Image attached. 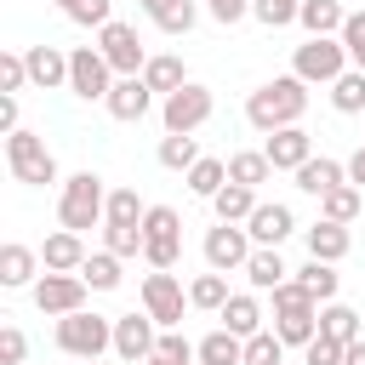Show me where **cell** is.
<instances>
[{
    "label": "cell",
    "mask_w": 365,
    "mask_h": 365,
    "mask_svg": "<svg viewBox=\"0 0 365 365\" xmlns=\"http://www.w3.org/2000/svg\"><path fill=\"white\" fill-rule=\"evenodd\" d=\"M228 302V274H200L188 285V308H205V314H222Z\"/></svg>",
    "instance_id": "35"
},
{
    "label": "cell",
    "mask_w": 365,
    "mask_h": 365,
    "mask_svg": "<svg viewBox=\"0 0 365 365\" xmlns=\"http://www.w3.org/2000/svg\"><path fill=\"white\" fill-rule=\"evenodd\" d=\"M342 365H365V336H359V342H348V354H342Z\"/></svg>",
    "instance_id": "52"
},
{
    "label": "cell",
    "mask_w": 365,
    "mask_h": 365,
    "mask_svg": "<svg viewBox=\"0 0 365 365\" xmlns=\"http://www.w3.org/2000/svg\"><path fill=\"white\" fill-rule=\"evenodd\" d=\"M245 279H251L257 291H279V285L291 279V268L279 262V251H251V262H245Z\"/></svg>",
    "instance_id": "32"
},
{
    "label": "cell",
    "mask_w": 365,
    "mask_h": 365,
    "mask_svg": "<svg viewBox=\"0 0 365 365\" xmlns=\"http://www.w3.org/2000/svg\"><path fill=\"white\" fill-rule=\"evenodd\" d=\"M302 108H308V86H302L297 74H279V80H268V86H257V91L245 97V120H251L262 137L297 125Z\"/></svg>",
    "instance_id": "1"
},
{
    "label": "cell",
    "mask_w": 365,
    "mask_h": 365,
    "mask_svg": "<svg viewBox=\"0 0 365 365\" xmlns=\"http://www.w3.org/2000/svg\"><path fill=\"white\" fill-rule=\"evenodd\" d=\"M154 348H160V325L148 319V314H120L114 319V354L120 359H154Z\"/></svg>",
    "instance_id": "14"
},
{
    "label": "cell",
    "mask_w": 365,
    "mask_h": 365,
    "mask_svg": "<svg viewBox=\"0 0 365 365\" xmlns=\"http://www.w3.org/2000/svg\"><path fill=\"white\" fill-rule=\"evenodd\" d=\"M68 91L86 97V103H108L114 68H108V57H103L97 46H74V51H68Z\"/></svg>",
    "instance_id": "9"
},
{
    "label": "cell",
    "mask_w": 365,
    "mask_h": 365,
    "mask_svg": "<svg viewBox=\"0 0 365 365\" xmlns=\"http://www.w3.org/2000/svg\"><path fill=\"white\" fill-rule=\"evenodd\" d=\"M319 336H331V342H359V314L348 308V302H325L319 308Z\"/></svg>",
    "instance_id": "27"
},
{
    "label": "cell",
    "mask_w": 365,
    "mask_h": 365,
    "mask_svg": "<svg viewBox=\"0 0 365 365\" xmlns=\"http://www.w3.org/2000/svg\"><path fill=\"white\" fill-rule=\"evenodd\" d=\"M80 279H86L91 291H114V285H120V257H114V251H91L86 268H80Z\"/></svg>",
    "instance_id": "36"
},
{
    "label": "cell",
    "mask_w": 365,
    "mask_h": 365,
    "mask_svg": "<svg viewBox=\"0 0 365 365\" xmlns=\"http://www.w3.org/2000/svg\"><path fill=\"white\" fill-rule=\"evenodd\" d=\"M6 165H11V177H17V182H29V188L57 182V160H51L46 137H40V131H29V125H17V131L6 137Z\"/></svg>",
    "instance_id": "5"
},
{
    "label": "cell",
    "mask_w": 365,
    "mask_h": 365,
    "mask_svg": "<svg viewBox=\"0 0 365 365\" xmlns=\"http://www.w3.org/2000/svg\"><path fill=\"white\" fill-rule=\"evenodd\" d=\"M40 268H46V262H40V251H29V245H17V240H11V245H0V285H6V291L34 285V279H40Z\"/></svg>",
    "instance_id": "21"
},
{
    "label": "cell",
    "mask_w": 365,
    "mask_h": 365,
    "mask_svg": "<svg viewBox=\"0 0 365 365\" xmlns=\"http://www.w3.org/2000/svg\"><path fill=\"white\" fill-rule=\"evenodd\" d=\"M291 74H297L302 86H336V80L348 74V46H342V34H308V40L297 46V57H291Z\"/></svg>",
    "instance_id": "4"
},
{
    "label": "cell",
    "mask_w": 365,
    "mask_h": 365,
    "mask_svg": "<svg viewBox=\"0 0 365 365\" xmlns=\"http://www.w3.org/2000/svg\"><path fill=\"white\" fill-rule=\"evenodd\" d=\"M297 23H302L308 34H342V23H348V11H342L336 0H302V11H297Z\"/></svg>",
    "instance_id": "28"
},
{
    "label": "cell",
    "mask_w": 365,
    "mask_h": 365,
    "mask_svg": "<svg viewBox=\"0 0 365 365\" xmlns=\"http://www.w3.org/2000/svg\"><path fill=\"white\" fill-rule=\"evenodd\" d=\"M182 279L177 274H165V268H154L148 279H143V314L160 325V331H177L182 325Z\"/></svg>",
    "instance_id": "11"
},
{
    "label": "cell",
    "mask_w": 365,
    "mask_h": 365,
    "mask_svg": "<svg viewBox=\"0 0 365 365\" xmlns=\"http://www.w3.org/2000/svg\"><path fill=\"white\" fill-rule=\"evenodd\" d=\"M103 251H114V257H137V251H143V228H103Z\"/></svg>",
    "instance_id": "46"
},
{
    "label": "cell",
    "mask_w": 365,
    "mask_h": 365,
    "mask_svg": "<svg viewBox=\"0 0 365 365\" xmlns=\"http://www.w3.org/2000/svg\"><path fill=\"white\" fill-rule=\"evenodd\" d=\"M262 154H268L274 171H291V177H297V171L314 160V137H308L302 125H285V131H274V137L262 143Z\"/></svg>",
    "instance_id": "15"
},
{
    "label": "cell",
    "mask_w": 365,
    "mask_h": 365,
    "mask_svg": "<svg viewBox=\"0 0 365 365\" xmlns=\"http://www.w3.org/2000/svg\"><path fill=\"white\" fill-rule=\"evenodd\" d=\"M319 217H325V222H354V217H359V188H354V182L331 188V194L319 200Z\"/></svg>",
    "instance_id": "38"
},
{
    "label": "cell",
    "mask_w": 365,
    "mask_h": 365,
    "mask_svg": "<svg viewBox=\"0 0 365 365\" xmlns=\"http://www.w3.org/2000/svg\"><path fill=\"white\" fill-rule=\"evenodd\" d=\"M143 11H148L165 34H188V29H194V17H200V11H194V0H143Z\"/></svg>",
    "instance_id": "29"
},
{
    "label": "cell",
    "mask_w": 365,
    "mask_h": 365,
    "mask_svg": "<svg viewBox=\"0 0 365 365\" xmlns=\"http://www.w3.org/2000/svg\"><path fill=\"white\" fill-rule=\"evenodd\" d=\"M348 245H354L348 222H325V217H319V222L308 228V257H314V262H342Z\"/></svg>",
    "instance_id": "22"
},
{
    "label": "cell",
    "mask_w": 365,
    "mask_h": 365,
    "mask_svg": "<svg viewBox=\"0 0 365 365\" xmlns=\"http://www.w3.org/2000/svg\"><path fill=\"white\" fill-rule=\"evenodd\" d=\"M240 365H285V342L274 331H257V336H245V359Z\"/></svg>",
    "instance_id": "40"
},
{
    "label": "cell",
    "mask_w": 365,
    "mask_h": 365,
    "mask_svg": "<svg viewBox=\"0 0 365 365\" xmlns=\"http://www.w3.org/2000/svg\"><path fill=\"white\" fill-rule=\"evenodd\" d=\"M143 365H171V359H160V354H154V359H143Z\"/></svg>",
    "instance_id": "53"
},
{
    "label": "cell",
    "mask_w": 365,
    "mask_h": 365,
    "mask_svg": "<svg viewBox=\"0 0 365 365\" xmlns=\"http://www.w3.org/2000/svg\"><path fill=\"white\" fill-rule=\"evenodd\" d=\"M160 359H171V365H188V359H200V348L182 336V331H160V348H154Z\"/></svg>",
    "instance_id": "45"
},
{
    "label": "cell",
    "mask_w": 365,
    "mask_h": 365,
    "mask_svg": "<svg viewBox=\"0 0 365 365\" xmlns=\"http://www.w3.org/2000/svg\"><path fill=\"white\" fill-rule=\"evenodd\" d=\"M211 108H217V97L200 86V80H188L182 91H171L165 103H160V120H165V137H194L205 120H211Z\"/></svg>",
    "instance_id": "8"
},
{
    "label": "cell",
    "mask_w": 365,
    "mask_h": 365,
    "mask_svg": "<svg viewBox=\"0 0 365 365\" xmlns=\"http://www.w3.org/2000/svg\"><path fill=\"white\" fill-rule=\"evenodd\" d=\"M342 182H348V165H342V160H331V154H314V160L297 171V188H302V194H314V200H325V194H331V188H342Z\"/></svg>",
    "instance_id": "20"
},
{
    "label": "cell",
    "mask_w": 365,
    "mask_h": 365,
    "mask_svg": "<svg viewBox=\"0 0 365 365\" xmlns=\"http://www.w3.org/2000/svg\"><path fill=\"white\" fill-rule=\"evenodd\" d=\"M0 131H6V137L17 131V97H0Z\"/></svg>",
    "instance_id": "50"
},
{
    "label": "cell",
    "mask_w": 365,
    "mask_h": 365,
    "mask_svg": "<svg viewBox=\"0 0 365 365\" xmlns=\"http://www.w3.org/2000/svg\"><path fill=\"white\" fill-rule=\"evenodd\" d=\"M342 46H348V63L365 74V11H348V23H342Z\"/></svg>",
    "instance_id": "43"
},
{
    "label": "cell",
    "mask_w": 365,
    "mask_h": 365,
    "mask_svg": "<svg viewBox=\"0 0 365 365\" xmlns=\"http://www.w3.org/2000/svg\"><path fill=\"white\" fill-rule=\"evenodd\" d=\"M143 80H148V91H160V97H171V91H182V86H188V74H182V57H171V51L148 57Z\"/></svg>",
    "instance_id": "25"
},
{
    "label": "cell",
    "mask_w": 365,
    "mask_h": 365,
    "mask_svg": "<svg viewBox=\"0 0 365 365\" xmlns=\"http://www.w3.org/2000/svg\"><path fill=\"white\" fill-rule=\"evenodd\" d=\"M160 165L165 171H194L200 165V143L194 137H160Z\"/></svg>",
    "instance_id": "37"
},
{
    "label": "cell",
    "mask_w": 365,
    "mask_h": 365,
    "mask_svg": "<svg viewBox=\"0 0 365 365\" xmlns=\"http://www.w3.org/2000/svg\"><path fill=\"white\" fill-rule=\"evenodd\" d=\"M143 217H148V205L137 200V188H114V194H108L103 228H143Z\"/></svg>",
    "instance_id": "31"
},
{
    "label": "cell",
    "mask_w": 365,
    "mask_h": 365,
    "mask_svg": "<svg viewBox=\"0 0 365 365\" xmlns=\"http://www.w3.org/2000/svg\"><path fill=\"white\" fill-rule=\"evenodd\" d=\"M217 319H222V331H234L240 342L262 331V308H257V297H251V291H234V297L222 302V314H217Z\"/></svg>",
    "instance_id": "23"
},
{
    "label": "cell",
    "mask_w": 365,
    "mask_h": 365,
    "mask_svg": "<svg viewBox=\"0 0 365 365\" xmlns=\"http://www.w3.org/2000/svg\"><path fill=\"white\" fill-rule=\"evenodd\" d=\"M297 11H302V0H251V17L262 29H285V23H297Z\"/></svg>",
    "instance_id": "42"
},
{
    "label": "cell",
    "mask_w": 365,
    "mask_h": 365,
    "mask_svg": "<svg viewBox=\"0 0 365 365\" xmlns=\"http://www.w3.org/2000/svg\"><path fill=\"white\" fill-rule=\"evenodd\" d=\"M103 108H108L114 120H125V125H131V120H143V114L154 108V91H148V80H143V74H131V80H114V91H108V103H103Z\"/></svg>",
    "instance_id": "18"
},
{
    "label": "cell",
    "mask_w": 365,
    "mask_h": 365,
    "mask_svg": "<svg viewBox=\"0 0 365 365\" xmlns=\"http://www.w3.org/2000/svg\"><path fill=\"white\" fill-rule=\"evenodd\" d=\"M302 354H308L302 365H342V354H348V348H342V342H331V336H314Z\"/></svg>",
    "instance_id": "48"
},
{
    "label": "cell",
    "mask_w": 365,
    "mask_h": 365,
    "mask_svg": "<svg viewBox=\"0 0 365 365\" xmlns=\"http://www.w3.org/2000/svg\"><path fill=\"white\" fill-rule=\"evenodd\" d=\"M57 348H63L68 359H103V354L114 348V319L80 308V314L57 319Z\"/></svg>",
    "instance_id": "6"
},
{
    "label": "cell",
    "mask_w": 365,
    "mask_h": 365,
    "mask_svg": "<svg viewBox=\"0 0 365 365\" xmlns=\"http://www.w3.org/2000/svg\"><path fill=\"white\" fill-rule=\"evenodd\" d=\"M245 359V342L234 336V331H211V336H200V365H240Z\"/></svg>",
    "instance_id": "33"
},
{
    "label": "cell",
    "mask_w": 365,
    "mask_h": 365,
    "mask_svg": "<svg viewBox=\"0 0 365 365\" xmlns=\"http://www.w3.org/2000/svg\"><path fill=\"white\" fill-rule=\"evenodd\" d=\"M211 205H217V222H251V211H257L262 200H257V188H240V182H228V188H222Z\"/></svg>",
    "instance_id": "30"
},
{
    "label": "cell",
    "mask_w": 365,
    "mask_h": 365,
    "mask_svg": "<svg viewBox=\"0 0 365 365\" xmlns=\"http://www.w3.org/2000/svg\"><path fill=\"white\" fill-rule=\"evenodd\" d=\"M97 51L108 57V68L120 74V80H131V74H143L148 68V51H143V40H137V29L131 23H108V29H97Z\"/></svg>",
    "instance_id": "10"
},
{
    "label": "cell",
    "mask_w": 365,
    "mask_h": 365,
    "mask_svg": "<svg viewBox=\"0 0 365 365\" xmlns=\"http://www.w3.org/2000/svg\"><path fill=\"white\" fill-rule=\"evenodd\" d=\"M251 234L240 228V222H217V228H205V262H211V274H234V268H245L251 262Z\"/></svg>",
    "instance_id": "12"
},
{
    "label": "cell",
    "mask_w": 365,
    "mask_h": 365,
    "mask_svg": "<svg viewBox=\"0 0 365 365\" xmlns=\"http://www.w3.org/2000/svg\"><path fill=\"white\" fill-rule=\"evenodd\" d=\"M57 217H63V228H74V234L97 228V222L108 217V188H103V177H97V171H74V177H63Z\"/></svg>",
    "instance_id": "3"
},
{
    "label": "cell",
    "mask_w": 365,
    "mask_h": 365,
    "mask_svg": "<svg viewBox=\"0 0 365 365\" xmlns=\"http://www.w3.org/2000/svg\"><path fill=\"white\" fill-rule=\"evenodd\" d=\"M331 103H336V114H359V108H365V74L348 68V74L331 86Z\"/></svg>",
    "instance_id": "39"
},
{
    "label": "cell",
    "mask_w": 365,
    "mask_h": 365,
    "mask_svg": "<svg viewBox=\"0 0 365 365\" xmlns=\"http://www.w3.org/2000/svg\"><path fill=\"white\" fill-rule=\"evenodd\" d=\"M80 365H103V359H80Z\"/></svg>",
    "instance_id": "54"
},
{
    "label": "cell",
    "mask_w": 365,
    "mask_h": 365,
    "mask_svg": "<svg viewBox=\"0 0 365 365\" xmlns=\"http://www.w3.org/2000/svg\"><path fill=\"white\" fill-rule=\"evenodd\" d=\"M177 257H182V217L171 205H148V217H143V262L171 274Z\"/></svg>",
    "instance_id": "7"
},
{
    "label": "cell",
    "mask_w": 365,
    "mask_h": 365,
    "mask_svg": "<svg viewBox=\"0 0 365 365\" xmlns=\"http://www.w3.org/2000/svg\"><path fill=\"white\" fill-rule=\"evenodd\" d=\"M291 228H297V217H291V205H279V200H274V205L262 200V205L251 211V222H245V234H251L257 251H279V240H291Z\"/></svg>",
    "instance_id": "16"
},
{
    "label": "cell",
    "mask_w": 365,
    "mask_h": 365,
    "mask_svg": "<svg viewBox=\"0 0 365 365\" xmlns=\"http://www.w3.org/2000/svg\"><path fill=\"white\" fill-rule=\"evenodd\" d=\"M29 359V336L17 325H0V365H23Z\"/></svg>",
    "instance_id": "47"
},
{
    "label": "cell",
    "mask_w": 365,
    "mask_h": 365,
    "mask_svg": "<svg viewBox=\"0 0 365 365\" xmlns=\"http://www.w3.org/2000/svg\"><path fill=\"white\" fill-rule=\"evenodd\" d=\"M23 63H29V80H34L40 91L68 86V51H57V46H29V51H23Z\"/></svg>",
    "instance_id": "19"
},
{
    "label": "cell",
    "mask_w": 365,
    "mask_h": 365,
    "mask_svg": "<svg viewBox=\"0 0 365 365\" xmlns=\"http://www.w3.org/2000/svg\"><path fill=\"white\" fill-rule=\"evenodd\" d=\"M291 274H297V285H302L319 308H325V302H336V285H342V279H336V262H314V257H308V262H302V268H291Z\"/></svg>",
    "instance_id": "24"
},
{
    "label": "cell",
    "mask_w": 365,
    "mask_h": 365,
    "mask_svg": "<svg viewBox=\"0 0 365 365\" xmlns=\"http://www.w3.org/2000/svg\"><path fill=\"white\" fill-rule=\"evenodd\" d=\"M188 188H194L200 200H217V194L228 188V160H211V154H200V165L188 171Z\"/></svg>",
    "instance_id": "34"
},
{
    "label": "cell",
    "mask_w": 365,
    "mask_h": 365,
    "mask_svg": "<svg viewBox=\"0 0 365 365\" xmlns=\"http://www.w3.org/2000/svg\"><path fill=\"white\" fill-rule=\"evenodd\" d=\"M205 11L228 29V23H240V17H251V0H205Z\"/></svg>",
    "instance_id": "49"
},
{
    "label": "cell",
    "mask_w": 365,
    "mask_h": 365,
    "mask_svg": "<svg viewBox=\"0 0 365 365\" xmlns=\"http://www.w3.org/2000/svg\"><path fill=\"white\" fill-rule=\"evenodd\" d=\"M63 6V17L68 23H80V29H108L114 17H108V0H57Z\"/></svg>",
    "instance_id": "41"
},
{
    "label": "cell",
    "mask_w": 365,
    "mask_h": 365,
    "mask_svg": "<svg viewBox=\"0 0 365 365\" xmlns=\"http://www.w3.org/2000/svg\"><path fill=\"white\" fill-rule=\"evenodd\" d=\"M86 234H74V228H57L46 245H40V262H46V274H80L86 268Z\"/></svg>",
    "instance_id": "17"
},
{
    "label": "cell",
    "mask_w": 365,
    "mask_h": 365,
    "mask_svg": "<svg viewBox=\"0 0 365 365\" xmlns=\"http://www.w3.org/2000/svg\"><path fill=\"white\" fill-rule=\"evenodd\" d=\"M274 297V336L285 342V348H308L314 336H319V302L297 285V279H285L279 291H268Z\"/></svg>",
    "instance_id": "2"
},
{
    "label": "cell",
    "mask_w": 365,
    "mask_h": 365,
    "mask_svg": "<svg viewBox=\"0 0 365 365\" xmlns=\"http://www.w3.org/2000/svg\"><path fill=\"white\" fill-rule=\"evenodd\" d=\"M23 80H29L23 51H6V57H0V97H17V91H23Z\"/></svg>",
    "instance_id": "44"
},
{
    "label": "cell",
    "mask_w": 365,
    "mask_h": 365,
    "mask_svg": "<svg viewBox=\"0 0 365 365\" xmlns=\"http://www.w3.org/2000/svg\"><path fill=\"white\" fill-rule=\"evenodd\" d=\"M348 182H354V188H365V143H359V148H354V160H348Z\"/></svg>",
    "instance_id": "51"
},
{
    "label": "cell",
    "mask_w": 365,
    "mask_h": 365,
    "mask_svg": "<svg viewBox=\"0 0 365 365\" xmlns=\"http://www.w3.org/2000/svg\"><path fill=\"white\" fill-rule=\"evenodd\" d=\"M268 177H274V165H268V154H262V148L228 154V182H240V188H262Z\"/></svg>",
    "instance_id": "26"
},
{
    "label": "cell",
    "mask_w": 365,
    "mask_h": 365,
    "mask_svg": "<svg viewBox=\"0 0 365 365\" xmlns=\"http://www.w3.org/2000/svg\"><path fill=\"white\" fill-rule=\"evenodd\" d=\"M86 291H91V285H86L80 274H40V279H34V308L68 319V314L86 308Z\"/></svg>",
    "instance_id": "13"
}]
</instances>
